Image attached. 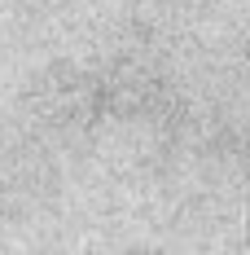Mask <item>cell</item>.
<instances>
[{
  "mask_svg": "<svg viewBox=\"0 0 250 255\" xmlns=\"http://www.w3.org/2000/svg\"><path fill=\"white\" fill-rule=\"evenodd\" d=\"M242 229L250 238V185H246V194H242Z\"/></svg>",
  "mask_w": 250,
  "mask_h": 255,
  "instance_id": "obj_1",
  "label": "cell"
}]
</instances>
